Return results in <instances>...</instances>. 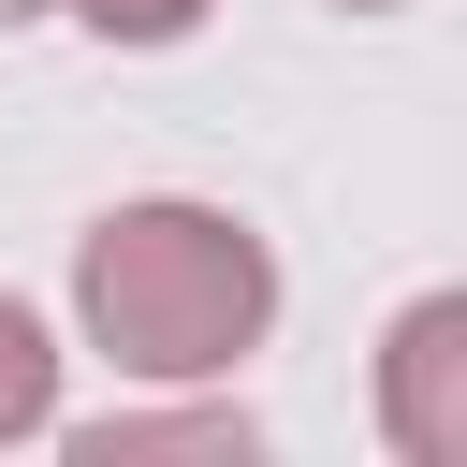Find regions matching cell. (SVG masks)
<instances>
[{
	"mask_svg": "<svg viewBox=\"0 0 467 467\" xmlns=\"http://www.w3.org/2000/svg\"><path fill=\"white\" fill-rule=\"evenodd\" d=\"M73 306H88V336H102L131 379H219L234 350H263L277 263H263V234L219 219V204H117V219H88V248H73Z\"/></svg>",
	"mask_w": 467,
	"mask_h": 467,
	"instance_id": "obj_1",
	"label": "cell"
},
{
	"mask_svg": "<svg viewBox=\"0 0 467 467\" xmlns=\"http://www.w3.org/2000/svg\"><path fill=\"white\" fill-rule=\"evenodd\" d=\"M379 423L409 467H467V292H423L379 350Z\"/></svg>",
	"mask_w": 467,
	"mask_h": 467,
	"instance_id": "obj_2",
	"label": "cell"
},
{
	"mask_svg": "<svg viewBox=\"0 0 467 467\" xmlns=\"http://www.w3.org/2000/svg\"><path fill=\"white\" fill-rule=\"evenodd\" d=\"M73 452L88 467H131V452H248V409H131V423H88Z\"/></svg>",
	"mask_w": 467,
	"mask_h": 467,
	"instance_id": "obj_3",
	"label": "cell"
},
{
	"mask_svg": "<svg viewBox=\"0 0 467 467\" xmlns=\"http://www.w3.org/2000/svg\"><path fill=\"white\" fill-rule=\"evenodd\" d=\"M44 409H58V350H44V321L0 292V438H29Z\"/></svg>",
	"mask_w": 467,
	"mask_h": 467,
	"instance_id": "obj_4",
	"label": "cell"
},
{
	"mask_svg": "<svg viewBox=\"0 0 467 467\" xmlns=\"http://www.w3.org/2000/svg\"><path fill=\"white\" fill-rule=\"evenodd\" d=\"M58 15H88L102 44H190V29L219 15V0H58Z\"/></svg>",
	"mask_w": 467,
	"mask_h": 467,
	"instance_id": "obj_5",
	"label": "cell"
},
{
	"mask_svg": "<svg viewBox=\"0 0 467 467\" xmlns=\"http://www.w3.org/2000/svg\"><path fill=\"white\" fill-rule=\"evenodd\" d=\"M29 15H44V0H0V29H29Z\"/></svg>",
	"mask_w": 467,
	"mask_h": 467,
	"instance_id": "obj_6",
	"label": "cell"
},
{
	"mask_svg": "<svg viewBox=\"0 0 467 467\" xmlns=\"http://www.w3.org/2000/svg\"><path fill=\"white\" fill-rule=\"evenodd\" d=\"M336 15H394V0H336Z\"/></svg>",
	"mask_w": 467,
	"mask_h": 467,
	"instance_id": "obj_7",
	"label": "cell"
}]
</instances>
